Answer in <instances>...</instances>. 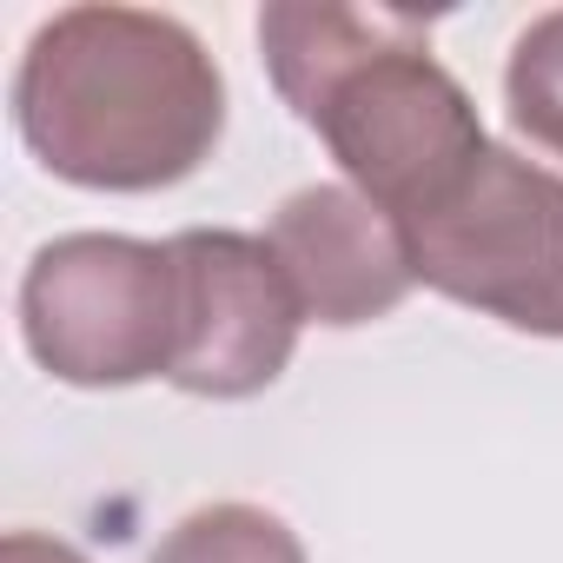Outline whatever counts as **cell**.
<instances>
[{
    "label": "cell",
    "instance_id": "7a4b0ae2",
    "mask_svg": "<svg viewBox=\"0 0 563 563\" xmlns=\"http://www.w3.org/2000/svg\"><path fill=\"white\" fill-rule=\"evenodd\" d=\"M258 54L278 100L345 166V186L398 225L431 212L490 146L464 80L431 60L418 14L272 0L258 14Z\"/></svg>",
    "mask_w": 563,
    "mask_h": 563
},
{
    "label": "cell",
    "instance_id": "52a82bcc",
    "mask_svg": "<svg viewBox=\"0 0 563 563\" xmlns=\"http://www.w3.org/2000/svg\"><path fill=\"white\" fill-rule=\"evenodd\" d=\"M146 563H306V543L265 504H206L179 517Z\"/></svg>",
    "mask_w": 563,
    "mask_h": 563
},
{
    "label": "cell",
    "instance_id": "3957f363",
    "mask_svg": "<svg viewBox=\"0 0 563 563\" xmlns=\"http://www.w3.org/2000/svg\"><path fill=\"white\" fill-rule=\"evenodd\" d=\"M21 339L41 372L80 391L173 378L179 265L173 245L126 232H60L21 272Z\"/></svg>",
    "mask_w": 563,
    "mask_h": 563
},
{
    "label": "cell",
    "instance_id": "277c9868",
    "mask_svg": "<svg viewBox=\"0 0 563 563\" xmlns=\"http://www.w3.org/2000/svg\"><path fill=\"white\" fill-rule=\"evenodd\" d=\"M418 286L530 339H563V173L484 146V159L405 219Z\"/></svg>",
    "mask_w": 563,
    "mask_h": 563
},
{
    "label": "cell",
    "instance_id": "9c48e42d",
    "mask_svg": "<svg viewBox=\"0 0 563 563\" xmlns=\"http://www.w3.org/2000/svg\"><path fill=\"white\" fill-rule=\"evenodd\" d=\"M0 563H87V556L47 530H8L0 537Z\"/></svg>",
    "mask_w": 563,
    "mask_h": 563
},
{
    "label": "cell",
    "instance_id": "5b68a950",
    "mask_svg": "<svg viewBox=\"0 0 563 563\" xmlns=\"http://www.w3.org/2000/svg\"><path fill=\"white\" fill-rule=\"evenodd\" d=\"M179 265V358L173 385L186 398H258L286 378L299 352V292L265 239L232 225L173 232Z\"/></svg>",
    "mask_w": 563,
    "mask_h": 563
},
{
    "label": "cell",
    "instance_id": "8992f818",
    "mask_svg": "<svg viewBox=\"0 0 563 563\" xmlns=\"http://www.w3.org/2000/svg\"><path fill=\"white\" fill-rule=\"evenodd\" d=\"M265 245L286 265L306 325H332V332L372 325L398 312L418 286L405 225L345 179L299 186L292 199H278Z\"/></svg>",
    "mask_w": 563,
    "mask_h": 563
},
{
    "label": "cell",
    "instance_id": "6da1fadb",
    "mask_svg": "<svg viewBox=\"0 0 563 563\" xmlns=\"http://www.w3.org/2000/svg\"><path fill=\"white\" fill-rule=\"evenodd\" d=\"M27 153L87 192H166L225 133V74L206 41L153 8H60L14 74Z\"/></svg>",
    "mask_w": 563,
    "mask_h": 563
},
{
    "label": "cell",
    "instance_id": "ba28073f",
    "mask_svg": "<svg viewBox=\"0 0 563 563\" xmlns=\"http://www.w3.org/2000/svg\"><path fill=\"white\" fill-rule=\"evenodd\" d=\"M504 107H510V126L563 159V8L537 14L517 41H510V60H504Z\"/></svg>",
    "mask_w": 563,
    "mask_h": 563
}]
</instances>
